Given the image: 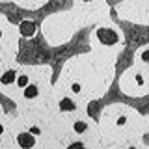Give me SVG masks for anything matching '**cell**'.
<instances>
[{
	"mask_svg": "<svg viewBox=\"0 0 149 149\" xmlns=\"http://www.w3.org/2000/svg\"><path fill=\"white\" fill-rule=\"evenodd\" d=\"M97 36H99V41H101V43H104V45H116L121 39V37L116 34L112 28H101Z\"/></svg>",
	"mask_w": 149,
	"mask_h": 149,
	"instance_id": "obj_1",
	"label": "cell"
},
{
	"mask_svg": "<svg viewBox=\"0 0 149 149\" xmlns=\"http://www.w3.org/2000/svg\"><path fill=\"white\" fill-rule=\"evenodd\" d=\"M17 143L22 149H30V147H34V143H36V136L30 130H28V132H21V134H17Z\"/></svg>",
	"mask_w": 149,
	"mask_h": 149,
	"instance_id": "obj_2",
	"label": "cell"
},
{
	"mask_svg": "<svg viewBox=\"0 0 149 149\" xmlns=\"http://www.w3.org/2000/svg\"><path fill=\"white\" fill-rule=\"evenodd\" d=\"M19 30H21V36L22 37H34L36 34V24L32 21H22L19 24Z\"/></svg>",
	"mask_w": 149,
	"mask_h": 149,
	"instance_id": "obj_3",
	"label": "cell"
},
{
	"mask_svg": "<svg viewBox=\"0 0 149 149\" xmlns=\"http://www.w3.org/2000/svg\"><path fill=\"white\" fill-rule=\"evenodd\" d=\"M17 82V73L15 71H6L4 74H0V84H4V86H9V84Z\"/></svg>",
	"mask_w": 149,
	"mask_h": 149,
	"instance_id": "obj_4",
	"label": "cell"
},
{
	"mask_svg": "<svg viewBox=\"0 0 149 149\" xmlns=\"http://www.w3.org/2000/svg\"><path fill=\"white\" fill-rule=\"evenodd\" d=\"M60 110H63V112H71V110H74L77 108V104H74V102L69 99V97H63L62 101H60Z\"/></svg>",
	"mask_w": 149,
	"mask_h": 149,
	"instance_id": "obj_5",
	"label": "cell"
},
{
	"mask_svg": "<svg viewBox=\"0 0 149 149\" xmlns=\"http://www.w3.org/2000/svg\"><path fill=\"white\" fill-rule=\"evenodd\" d=\"M24 97L26 99H34V97H37V88L34 86V84H28V86L24 88Z\"/></svg>",
	"mask_w": 149,
	"mask_h": 149,
	"instance_id": "obj_6",
	"label": "cell"
},
{
	"mask_svg": "<svg viewBox=\"0 0 149 149\" xmlns=\"http://www.w3.org/2000/svg\"><path fill=\"white\" fill-rule=\"evenodd\" d=\"M73 129H74V132H77V134H82V132H86V130H88V123H84V121H77V123L73 125Z\"/></svg>",
	"mask_w": 149,
	"mask_h": 149,
	"instance_id": "obj_7",
	"label": "cell"
},
{
	"mask_svg": "<svg viewBox=\"0 0 149 149\" xmlns=\"http://www.w3.org/2000/svg\"><path fill=\"white\" fill-rule=\"evenodd\" d=\"M17 86H19V88H26V86H28V77H26V74L17 77Z\"/></svg>",
	"mask_w": 149,
	"mask_h": 149,
	"instance_id": "obj_8",
	"label": "cell"
},
{
	"mask_svg": "<svg viewBox=\"0 0 149 149\" xmlns=\"http://www.w3.org/2000/svg\"><path fill=\"white\" fill-rule=\"evenodd\" d=\"M140 58H142L143 63H149V49H143L142 54H140Z\"/></svg>",
	"mask_w": 149,
	"mask_h": 149,
	"instance_id": "obj_9",
	"label": "cell"
},
{
	"mask_svg": "<svg viewBox=\"0 0 149 149\" xmlns=\"http://www.w3.org/2000/svg\"><path fill=\"white\" fill-rule=\"evenodd\" d=\"M67 149H86V143H82V142H74V143H71Z\"/></svg>",
	"mask_w": 149,
	"mask_h": 149,
	"instance_id": "obj_10",
	"label": "cell"
},
{
	"mask_svg": "<svg viewBox=\"0 0 149 149\" xmlns=\"http://www.w3.org/2000/svg\"><path fill=\"white\" fill-rule=\"evenodd\" d=\"M71 91H74V93H80V84H73V86H71Z\"/></svg>",
	"mask_w": 149,
	"mask_h": 149,
	"instance_id": "obj_11",
	"label": "cell"
},
{
	"mask_svg": "<svg viewBox=\"0 0 149 149\" xmlns=\"http://www.w3.org/2000/svg\"><path fill=\"white\" fill-rule=\"evenodd\" d=\"M30 132L34 134V136H37V134H39V129H37V127H30Z\"/></svg>",
	"mask_w": 149,
	"mask_h": 149,
	"instance_id": "obj_12",
	"label": "cell"
},
{
	"mask_svg": "<svg viewBox=\"0 0 149 149\" xmlns=\"http://www.w3.org/2000/svg\"><path fill=\"white\" fill-rule=\"evenodd\" d=\"M143 143H146V146H149V134H146V136H143Z\"/></svg>",
	"mask_w": 149,
	"mask_h": 149,
	"instance_id": "obj_13",
	"label": "cell"
},
{
	"mask_svg": "<svg viewBox=\"0 0 149 149\" xmlns=\"http://www.w3.org/2000/svg\"><path fill=\"white\" fill-rule=\"evenodd\" d=\"M2 132H4V125L0 123V134H2Z\"/></svg>",
	"mask_w": 149,
	"mask_h": 149,
	"instance_id": "obj_14",
	"label": "cell"
},
{
	"mask_svg": "<svg viewBox=\"0 0 149 149\" xmlns=\"http://www.w3.org/2000/svg\"><path fill=\"white\" fill-rule=\"evenodd\" d=\"M82 2H91V0H82Z\"/></svg>",
	"mask_w": 149,
	"mask_h": 149,
	"instance_id": "obj_15",
	"label": "cell"
},
{
	"mask_svg": "<svg viewBox=\"0 0 149 149\" xmlns=\"http://www.w3.org/2000/svg\"><path fill=\"white\" fill-rule=\"evenodd\" d=\"M0 37H2V30H0Z\"/></svg>",
	"mask_w": 149,
	"mask_h": 149,
	"instance_id": "obj_16",
	"label": "cell"
}]
</instances>
